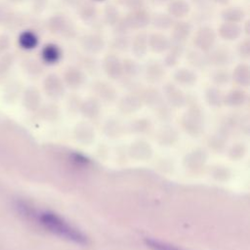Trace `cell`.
<instances>
[{
  "instance_id": "obj_20",
  "label": "cell",
  "mask_w": 250,
  "mask_h": 250,
  "mask_svg": "<svg viewBox=\"0 0 250 250\" xmlns=\"http://www.w3.org/2000/svg\"><path fill=\"white\" fill-rule=\"evenodd\" d=\"M175 21V19H173L170 15L163 12H156L150 15V22L149 24L155 28L156 30L164 31L171 28Z\"/></svg>"
},
{
  "instance_id": "obj_39",
  "label": "cell",
  "mask_w": 250,
  "mask_h": 250,
  "mask_svg": "<svg viewBox=\"0 0 250 250\" xmlns=\"http://www.w3.org/2000/svg\"><path fill=\"white\" fill-rule=\"evenodd\" d=\"M209 1L221 6H227L229 3V0H209Z\"/></svg>"
},
{
  "instance_id": "obj_7",
  "label": "cell",
  "mask_w": 250,
  "mask_h": 250,
  "mask_svg": "<svg viewBox=\"0 0 250 250\" xmlns=\"http://www.w3.org/2000/svg\"><path fill=\"white\" fill-rule=\"evenodd\" d=\"M123 17L131 31L143 30L147 27L150 22V14L145 8L129 11Z\"/></svg>"
},
{
  "instance_id": "obj_14",
  "label": "cell",
  "mask_w": 250,
  "mask_h": 250,
  "mask_svg": "<svg viewBox=\"0 0 250 250\" xmlns=\"http://www.w3.org/2000/svg\"><path fill=\"white\" fill-rule=\"evenodd\" d=\"M186 44H181V43H176V42H172L170 44L169 49L166 52V55L163 59V65L166 67H174L176 66L182 56L185 54L186 51Z\"/></svg>"
},
{
  "instance_id": "obj_26",
  "label": "cell",
  "mask_w": 250,
  "mask_h": 250,
  "mask_svg": "<svg viewBox=\"0 0 250 250\" xmlns=\"http://www.w3.org/2000/svg\"><path fill=\"white\" fill-rule=\"evenodd\" d=\"M122 68L123 75L128 77H134L141 71V65L131 58H125L122 60Z\"/></svg>"
},
{
  "instance_id": "obj_8",
  "label": "cell",
  "mask_w": 250,
  "mask_h": 250,
  "mask_svg": "<svg viewBox=\"0 0 250 250\" xmlns=\"http://www.w3.org/2000/svg\"><path fill=\"white\" fill-rule=\"evenodd\" d=\"M170 29H171L170 40L172 42L186 44V42L188 40V38L192 33L193 25L190 21L181 19V20H175Z\"/></svg>"
},
{
  "instance_id": "obj_36",
  "label": "cell",
  "mask_w": 250,
  "mask_h": 250,
  "mask_svg": "<svg viewBox=\"0 0 250 250\" xmlns=\"http://www.w3.org/2000/svg\"><path fill=\"white\" fill-rule=\"evenodd\" d=\"M243 24L241 26L242 29V34H245L246 37H249L250 35V20H244Z\"/></svg>"
},
{
  "instance_id": "obj_34",
  "label": "cell",
  "mask_w": 250,
  "mask_h": 250,
  "mask_svg": "<svg viewBox=\"0 0 250 250\" xmlns=\"http://www.w3.org/2000/svg\"><path fill=\"white\" fill-rule=\"evenodd\" d=\"M120 2L129 11L143 9L145 8V5H146L145 0H120Z\"/></svg>"
},
{
  "instance_id": "obj_16",
  "label": "cell",
  "mask_w": 250,
  "mask_h": 250,
  "mask_svg": "<svg viewBox=\"0 0 250 250\" xmlns=\"http://www.w3.org/2000/svg\"><path fill=\"white\" fill-rule=\"evenodd\" d=\"M63 81L70 88H78L85 81V73L75 64L68 65L63 72Z\"/></svg>"
},
{
  "instance_id": "obj_15",
  "label": "cell",
  "mask_w": 250,
  "mask_h": 250,
  "mask_svg": "<svg viewBox=\"0 0 250 250\" xmlns=\"http://www.w3.org/2000/svg\"><path fill=\"white\" fill-rule=\"evenodd\" d=\"M145 77L149 82H157L165 75V68L162 62L156 60H149L144 65Z\"/></svg>"
},
{
  "instance_id": "obj_11",
  "label": "cell",
  "mask_w": 250,
  "mask_h": 250,
  "mask_svg": "<svg viewBox=\"0 0 250 250\" xmlns=\"http://www.w3.org/2000/svg\"><path fill=\"white\" fill-rule=\"evenodd\" d=\"M147 36L148 34L146 32L139 31L133 36V38H131L130 50L135 58L142 59L147 54L148 52Z\"/></svg>"
},
{
  "instance_id": "obj_18",
  "label": "cell",
  "mask_w": 250,
  "mask_h": 250,
  "mask_svg": "<svg viewBox=\"0 0 250 250\" xmlns=\"http://www.w3.org/2000/svg\"><path fill=\"white\" fill-rule=\"evenodd\" d=\"M41 57L45 63L51 65L57 64L62 58V50L59 45L55 43H49L43 47Z\"/></svg>"
},
{
  "instance_id": "obj_2",
  "label": "cell",
  "mask_w": 250,
  "mask_h": 250,
  "mask_svg": "<svg viewBox=\"0 0 250 250\" xmlns=\"http://www.w3.org/2000/svg\"><path fill=\"white\" fill-rule=\"evenodd\" d=\"M49 30L66 40L74 39L77 36V30L73 21L64 14L59 13L53 15L48 21Z\"/></svg>"
},
{
  "instance_id": "obj_32",
  "label": "cell",
  "mask_w": 250,
  "mask_h": 250,
  "mask_svg": "<svg viewBox=\"0 0 250 250\" xmlns=\"http://www.w3.org/2000/svg\"><path fill=\"white\" fill-rule=\"evenodd\" d=\"M146 244L148 245V247H150L153 250H181L165 242H161L154 239H146Z\"/></svg>"
},
{
  "instance_id": "obj_31",
  "label": "cell",
  "mask_w": 250,
  "mask_h": 250,
  "mask_svg": "<svg viewBox=\"0 0 250 250\" xmlns=\"http://www.w3.org/2000/svg\"><path fill=\"white\" fill-rule=\"evenodd\" d=\"M112 30L114 35H128V33L131 32L124 17H120L117 22L112 26Z\"/></svg>"
},
{
  "instance_id": "obj_29",
  "label": "cell",
  "mask_w": 250,
  "mask_h": 250,
  "mask_svg": "<svg viewBox=\"0 0 250 250\" xmlns=\"http://www.w3.org/2000/svg\"><path fill=\"white\" fill-rule=\"evenodd\" d=\"M211 79L214 83L218 85H223L228 83L231 79V76L229 71H228L225 67H222V68H216L211 73Z\"/></svg>"
},
{
  "instance_id": "obj_35",
  "label": "cell",
  "mask_w": 250,
  "mask_h": 250,
  "mask_svg": "<svg viewBox=\"0 0 250 250\" xmlns=\"http://www.w3.org/2000/svg\"><path fill=\"white\" fill-rule=\"evenodd\" d=\"M244 98V94L240 91H232L229 94L228 96V100L230 103H238L241 102Z\"/></svg>"
},
{
  "instance_id": "obj_30",
  "label": "cell",
  "mask_w": 250,
  "mask_h": 250,
  "mask_svg": "<svg viewBox=\"0 0 250 250\" xmlns=\"http://www.w3.org/2000/svg\"><path fill=\"white\" fill-rule=\"evenodd\" d=\"M236 54L243 61L249 60L250 58V38L249 37H245L237 44Z\"/></svg>"
},
{
  "instance_id": "obj_6",
  "label": "cell",
  "mask_w": 250,
  "mask_h": 250,
  "mask_svg": "<svg viewBox=\"0 0 250 250\" xmlns=\"http://www.w3.org/2000/svg\"><path fill=\"white\" fill-rule=\"evenodd\" d=\"M102 67L105 75L113 80L119 79L123 76L122 59L115 53H108L104 55L102 61Z\"/></svg>"
},
{
  "instance_id": "obj_38",
  "label": "cell",
  "mask_w": 250,
  "mask_h": 250,
  "mask_svg": "<svg viewBox=\"0 0 250 250\" xmlns=\"http://www.w3.org/2000/svg\"><path fill=\"white\" fill-rule=\"evenodd\" d=\"M62 1H63V3H64L66 6L74 7V8H75L81 0H62Z\"/></svg>"
},
{
  "instance_id": "obj_40",
  "label": "cell",
  "mask_w": 250,
  "mask_h": 250,
  "mask_svg": "<svg viewBox=\"0 0 250 250\" xmlns=\"http://www.w3.org/2000/svg\"><path fill=\"white\" fill-rule=\"evenodd\" d=\"M170 0H150V2L154 5H162L164 3H167Z\"/></svg>"
},
{
  "instance_id": "obj_3",
  "label": "cell",
  "mask_w": 250,
  "mask_h": 250,
  "mask_svg": "<svg viewBox=\"0 0 250 250\" xmlns=\"http://www.w3.org/2000/svg\"><path fill=\"white\" fill-rule=\"evenodd\" d=\"M217 32L210 25H200L194 32L191 38L192 47L204 54H207L217 41Z\"/></svg>"
},
{
  "instance_id": "obj_41",
  "label": "cell",
  "mask_w": 250,
  "mask_h": 250,
  "mask_svg": "<svg viewBox=\"0 0 250 250\" xmlns=\"http://www.w3.org/2000/svg\"><path fill=\"white\" fill-rule=\"evenodd\" d=\"M95 1H104V0H95Z\"/></svg>"
},
{
  "instance_id": "obj_12",
  "label": "cell",
  "mask_w": 250,
  "mask_h": 250,
  "mask_svg": "<svg viewBox=\"0 0 250 250\" xmlns=\"http://www.w3.org/2000/svg\"><path fill=\"white\" fill-rule=\"evenodd\" d=\"M167 14L175 20H181L188 16L191 6L188 0H170L167 2Z\"/></svg>"
},
{
  "instance_id": "obj_4",
  "label": "cell",
  "mask_w": 250,
  "mask_h": 250,
  "mask_svg": "<svg viewBox=\"0 0 250 250\" xmlns=\"http://www.w3.org/2000/svg\"><path fill=\"white\" fill-rule=\"evenodd\" d=\"M78 44L82 52L95 56L104 49L105 40L98 32H88L78 37Z\"/></svg>"
},
{
  "instance_id": "obj_22",
  "label": "cell",
  "mask_w": 250,
  "mask_h": 250,
  "mask_svg": "<svg viewBox=\"0 0 250 250\" xmlns=\"http://www.w3.org/2000/svg\"><path fill=\"white\" fill-rule=\"evenodd\" d=\"M75 62H76L75 65H77L83 71L86 70L90 73L95 72L97 70V67L99 66L97 59L93 55H89L84 52L76 53Z\"/></svg>"
},
{
  "instance_id": "obj_13",
  "label": "cell",
  "mask_w": 250,
  "mask_h": 250,
  "mask_svg": "<svg viewBox=\"0 0 250 250\" xmlns=\"http://www.w3.org/2000/svg\"><path fill=\"white\" fill-rule=\"evenodd\" d=\"M216 32H217V35L225 41H234L242 35V29L239 23H232V22H226V21H223L219 25Z\"/></svg>"
},
{
  "instance_id": "obj_19",
  "label": "cell",
  "mask_w": 250,
  "mask_h": 250,
  "mask_svg": "<svg viewBox=\"0 0 250 250\" xmlns=\"http://www.w3.org/2000/svg\"><path fill=\"white\" fill-rule=\"evenodd\" d=\"M184 55H186V61L188 62V63L190 66H192L193 68L204 69L207 66H209L207 58H206V54H204L194 48L186 50Z\"/></svg>"
},
{
  "instance_id": "obj_21",
  "label": "cell",
  "mask_w": 250,
  "mask_h": 250,
  "mask_svg": "<svg viewBox=\"0 0 250 250\" xmlns=\"http://www.w3.org/2000/svg\"><path fill=\"white\" fill-rule=\"evenodd\" d=\"M231 79L240 86H247L250 81V67L247 62L237 63L230 73Z\"/></svg>"
},
{
  "instance_id": "obj_1",
  "label": "cell",
  "mask_w": 250,
  "mask_h": 250,
  "mask_svg": "<svg viewBox=\"0 0 250 250\" xmlns=\"http://www.w3.org/2000/svg\"><path fill=\"white\" fill-rule=\"evenodd\" d=\"M38 219L40 224L49 231L78 244L87 243V237L83 233L68 225L63 219L55 213L49 211L42 212L39 214Z\"/></svg>"
},
{
  "instance_id": "obj_5",
  "label": "cell",
  "mask_w": 250,
  "mask_h": 250,
  "mask_svg": "<svg viewBox=\"0 0 250 250\" xmlns=\"http://www.w3.org/2000/svg\"><path fill=\"white\" fill-rule=\"evenodd\" d=\"M209 66L222 68L229 65L232 62V52L226 46H214L206 54Z\"/></svg>"
},
{
  "instance_id": "obj_9",
  "label": "cell",
  "mask_w": 250,
  "mask_h": 250,
  "mask_svg": "<svg viewBox=\"0 0 250 250\" xmlns=\"http://www.w3.org/2000/svg\"><path fill=\"white\" fill-rule=\"evenodd\" d=\"M75 9L78 18L85 24H94L99 19L98 7L90 0H81Z\"/></svg>"
},
{
  "instance_id": "obj_23",
  "label": "cell",
  "mask_w": 250,
  "mask_h": 250,
  "mask_svg": "<svg viewBox=\"0 0 250 250\" xmlns=\"http://www.w3.org/2000/svg\"><path fill=\"white\" fill-rule=\"evenodd\" d=\"M173 78L177 83L181 85L190 86L196 82L197 75L193 70L188 67H180L175 70L173 74Z\"/></svg>"
},
{
  "instance_id": "obj_10",
  "label": "cell",
  "mask_w": 250,
  "mask_h": 250,
  "mask_svg": "<svg viewBox=\"0 0 250 250\" xmlns=\"http://www.w3.org/2000/svg\"><path fill=\"white\" fill-rule=\"evenodd\" d=\"M148 50L154 54H163L166 53L170 47L171 40L170 37L165 35L162 32L155 31L151 32L147 36Z\"/></svg>"
},
{
  "instance_id": "obj_27",
  "label": "cell",
  "mask_w": 250,
  "mask_h": 250,
  "mask_svg": "<svg viewBox=\"0 0 250 250\" xmlns=\"http://www.w3.org/2000/svg\"><path fill=\"white\" fill-rule=\"evenodd\" d=\"M45 85L47 90L54 95L61 94L63 90V84L62 79L56 74H50L45 81Z\"/></svg>"
},
{
  "instance_id": "obj_17",
  "label": "cell",
  "mask_w": 250,
  "mask_h": 250,
  "mask_svg": "<svg viewBox=\"0 0 250 250\" xmlns=\"http://www.w3.org/2000/svg\"><path fill=\"white\" fill-rule=\"evenodd\" d=\"M220 16L223 21L240 23L246 19V12L239 6H226L221 11Z\"/></svg>"
},
{
  "instance_id": "obj_24",
  "label": "cell",
  "mask_w": 250,
  "mask_h": 250,
  "mask_svg": "<svg viewBox=\"0 0 250 250\" xmlns=\"http://www.w3.org/2000/svg\"><path fill=\"white\" fill-rule=\"evenodd\" d=\"M120 17H121L120 12L114 4L108 3L104 7L102 21L105 25L112 27L120 19Z\"/></svg>"
},
{
  "instance_id": "obj_33",
  "label": "cell",
  "mask_w": 250,
  "mask_h": 250,
  "mask_svg": "<svg viewBox=\"0 0 250 250\" xmlns=\"http://www.w3.org/2000/svg\"><path fill=\"white\" fill-rule=\"evenodd\" d=\"M94 87L104 97H111L113 95V89L104 81H96L94 83Z\"/></svg>"
},
{
  "instance_id": "obj_25",
  "label": "cell",
  "mask_w": 250,
  "mask_h": 250,
  "mask_svg": "<svg viewBox=\"0 0 250 250\" xmlns=\"http://www.w3.org/2000/svg\"><path fill=\"white\" fill-rule=\"evenodd\" d=\"M131 38L128 35H114L109 42V48L114 52H126L130 49Z\"/></svg>"
},
{
  "instance_id": "obj_37",
  "label": "cell",
  "mask_w": 250,
  "mask_h": 250,
  "mask_svg": "<svg viewBox=\"0 0 250 250\" xmlns=\"http://www.w3.org/2000/svg\"><path fill=\"white\" fill-rule=\"evenodd\" d=\"M194 5H196L198 8H201V9H204L205 6H206V3L207 1L209 0H190Z\"/></svg>"
},
{
  "instance_id": "obj_28",
  "label": "cell",
  "mask_w": 250,
  "mask_h": 250,
  "mask_svg": "<svg viewBox=\"0 0 250 250\" xmlns=\"http://www.w3.org/2000/svg\"><path fill=\"white\" fill-rule=\"evenodd\" d=\"M20 44L24 49H33L38 44V37L32 31H24L20 36Z\"/></svg>"
}]
</instances>
